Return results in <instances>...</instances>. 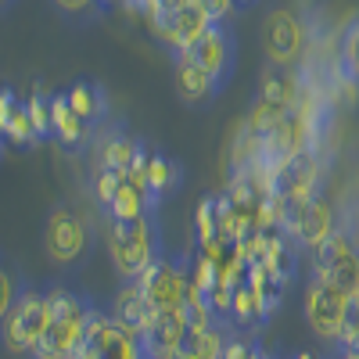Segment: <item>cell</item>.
Segmentation results:
<instances>
[{"instance_id": "14", "label": "cell", "mask_w": 359, "mask_h": 359, "mask_svg": "<svg viewBox=\"0 0 359 359\" xmlns=\"http://www.w3.org/2000/svg\"><path fill=\"white\" fill-rule=\"evenodd\" d=\"M176 94L187 104H205L219 94V83L208 76L191 54H176Z\"/></svg>"}, {"instance_id": "30", "label": "cell", "mask_w": 359, "mask_h": 359, "mask_svg": "<svg viewBox=\"0 0 359 359\" xmlns=\"http://www.w3.org/2000/svg\"><path fill=\"white\" fill-rule=\"evenodd\" d=\"M126 176H130V172H118V169H97V172H94V198L108 208V201L115 198L118 187H123Z\"/></svg>"}, {"instance_id": "28", "label": "cell", "mask_w": 359, "mask_h": 359, "mask_svg": "<svg viewBox=\"0 0 359 359\" xmlns=\"http://www.w3.org/2000/svg\"><path fill=\"white\" fill-rule=\"evenodd\" d=\"M338 62L348 76L359 79V15L345 25V33L338 36Z\"/></svg>"}, {"instance_id": "16", "label": "cell", "mask_w": 359, "mask_h": 359, "mask_svg": "<svg viewBox=\"0 0 359 359\" xmlns=\"http://www.w3.org/2000/svg\"><path fill=\"white\" fill-rule=\"evenodd\" d=\"M0 130H4V140H11L15 147H29V144H40V133L29 118L25 101H18L11 90L0 94Z\"/></svg>"}, {"instance_id": "31", "label": "cell", "mask_w": 359, "mask_h": 359, "mask_svg": "<svg viewBox=\"0 0 359 359\" xmlns=\"http://www.w3.org/2000/svg\"><path fill=\"white\" fill-rule=\"evenodd\" d=\"M338 348H359V298L348 306V316H345V327H341Z\"/></svg>"}, {"instance_id": "8", "label": "cell", "mask_w": 359, "mask_h": 359, "mask_svg": "<svg viewBox=\"0 0 359 359\" xmlns=\"http://www.w3.org/2000/svg\"><path fill=\"white\" fill-rule=\"evenodd\" d=\"M187 54L219 83V90L230 83L233 62H237V50H233V33L226 29V22H212V29H208V33H205Z\"/></svg>"}, {"instance_id": "12", "label": "cell", "mask_w": 359, "mask_h": 359, "mask_svg": "<svg viewBox=\"0 0 359 359\" xmlns=\"http://www.w3.org/2000/svg\"><path fill=\"white\" fill-rule=\"evenodd\" d=\"M187 334V320L180 309H165L158 313V320L151 323V331L140 338V348H144V359H172L180 341Z\"/></svg>"}, {"instance_id": "13", "label": "cell", "mask_w": 359, "mask_h": 359, "mask_svg": "<svg viewBox=\"0 0 359 359\" xmlns=\"http://www.w3.org/2000/svg\"><path fill=\"white\" fill-rule=\"evenodd\" d=\"M298 97H302V76H298V69L269 62L262 69V76H259V101L280 104V108H294Z\"/></svg>"}, {"instance_id": "18", "label": "cell", "mask_w": 359, "mask_h": 359, "mask_svg": "<svg viewBox=\"0 0 359 359\" xmlns=\"http://www.w3.org/2000/svg\"><path fill=\"white\" fill-rule=\"evenodd\" d=\"M50 118H54V137L65 147H83L90 140V123L69 104V94H54L50 97Z\"/></svg>"}, {"instance_id": "15", "label": "cell", "mask_w": 359, "mask_h": 359, "mask_svg": "<svg viewBox=\"0 0 359 359\" xmlns=\"http://www.w3.org/2000/svg\"><path fill=\"white\" fill-rule=\"evenodd\" d=\"M223 158H226V172L237 169H252L255 162H262V137L252 130L248 118H237L230 126L226 147H223Z\"/></svg>"}, {"instance_id": "4", "label": "cell", "mask_w": 359, "mask_h": 359, "mask_svg": "<svg viewBox=\"0 0 359 359\" xmlns=\"http://www.w3.org/2000/svg\"><path fill=\"white\" fill-rule=\"evenodd\" d=\"M50 327V302L43 291H22L15 309L4 316V345L15 355H33Z\"/></svg>"}, {"instance_id": "2", "label": "cell", "mask_w": 359, "mask_h": 359, "mask_svg": "<svg viewBox=\"0 0 359 359\" xmlns=\"http://www.w3.org/2000/svg\"><path fill=\"white\" fill-rule=\"evenodd\" d=\"M47 302H50V327H47L43 341L36 345L33 359H72L76 348L83 345L86 320L94 313V306H90V298L69 287H50Z\"/></svg>"}, {"instance_id": "27", "label": "cell", "mask_w": 359, "mask_h": 359, "mask_svg": "<svg viewBox=\"0 0 359 359\" xmlns=\"http://www.w3.org/2000/svg\"><path fill=\"white\" fill-rule=\"evenodd\" d=\"M291 108H280V104H269V101H259L255 97V104L248 108V123H252V130L259 133V137H269V133H273L280 123H284V115H287Z\"/></svg>"}, {"instance_id": "36", "label": "cell", "mask_w": 359, "mask_h": 359, "mask_svg": "<svg viewBox=\"0 0 359 359\" xmlns=\"http://www.w3.org/2000/svg\"><path fill=\"white\" fill-rule=\"evenodd\" d=\"M252 341H245V338H230L226 341V352H223V359H252Z\"/></svg>"}, {"instance_id": "22", "label": "cell", "mask_w": 359, "mask_h": 359, "mask_svg": "<svg viewBox=\"0 0 359 359\" xmlns=\"http://www.w3.org/2000/svg\"><path fill=\"white\" fill-rule=\"evenodd\" d=\"M180 180H184V169H180L172 158H165V155H151V158H147V184H151V191L158 198L172 194L180 187Z\"/></svg>"}, {"instance_id": "35", "label": "cell", "mask_w": 359, "mask_h": 359, "mask_svg": "<svg viewBox=\"0 0 359 359\" xmlns=\"http://www.w3.org/2000/svg\"><path fill=\"white\" fill-rule=\"evenodd\" d=\"M0 287H4V294H0V313L8 316V313L15 309V302H18L22 294H15V277H11V273H4V280H0Z\"/></svg>"}, {"instance_id": "34", "label": "cell", "mask_w": 359, "mask_h": 359, "mask_svg": "<svg viewBox=\"0 0 359 359\" xmlns=\"http://www.w3.org/2000/svg\"><path fill=\"white\" fill-rule=\"evenodd\" d=\"M201 4H205L208 15H212V22H226L237 8V0H201Z\"/></svg>"}, {"instance_id": "5", "label": "cell", "mask_w": 359, "mask_h": 359, "mask_svg": "<svg viewBox=\"0 0 359 359\" xmlns=\"http://www.w3.org/2000/svg\"><path fill=\"white\" fill-rule=\"evenodd\" d=\"M309 29L306 22H298L294 11L287 8H277V11H269L266 22H262V47H266V57L273 65H287L294 69L298 62H306V54H309Z\"/></svg>"}, {"instance_id": "17", "label": "cell", "mask_w": 359, "mask_h": 359, "mask_svg": "<svg viewBox=\"0 0 359 359\" xmlns=\"http://www.w3.org/2000/svg\"><path fill=\"white\" fill-rule=\"evenodd\" d=\"M158 205H162L158 194L137 187L133 180L126 176L123 187H118L115 198L108 201V219H140V216H147V212H158Z\"/></svg>"}, {"instance_id": "3", "label": "cell", "mask_w": 359, "mask_h": 359, "mask_svg": "<svg viewBox=\"0 0 359 359\" xmlns=\"http://www.w3.org/2000/svg\"><path fill=\"white\" fill-rule=\"evenodd\" d=\"M90 248H94V233L90 223L76 212L72 205H54L43 223V252L57 266H79Z\"/></svg>"}, {"instance_id": "10", "label": "cell", "mask_w": 359, "mask_h": 359, "mask_svg": "<svg viewBox=\"0 0 359 359\" xmlns=\"http://www.w3.org/2000/svg\"><path fill=\"white\" fill-rule=\"evenodd\" d=\"M111 320L123 323L126 331H133L137 338H144L147 331H151V323L158 320V309L147 302V294L140 291L137 280H126L111 298Z\"/></svg>"}, {"instance_id": "32", "label": "cell", "mask_w": 359, "mask_h": 359, "mask_svg": "<svg viewBox=\"0 0 359 359\" xmlns=\"http://www.w3.org/2000/svg\"><path fill=\"white\" fill-rule=\"evenodd\" d=\"M187 4H191V0H155V8H151V15H147V22H151V25L169 22V18H176L180 11H184Z\"/></svg>"}, {"instance_id": "37", "label": "cell", "mask_w": 359, "mask_h": 359, "mask_svg": "<svg viewBox=\"0 0 359 359\" xmlns=\"http://www.w3.org/2000/svg\"><path fill=\"white\" fill-rule=\"evenodd\" d=\"M294 359H320V355H316V352H298Z\"/></svg>"}, {"instance_id": "25", "label": "cell", "mask_w": 359, "mask_h": 359, "mask_svg": "<svg viewBox=\"0 0 359 359\" xmlns=\"http://www.w3.org/2000/svg\"><path fill=\"white\" fill-rule=\"evenodd\" d=\"M69 104L86 118L90 126H94L97 118H104V94H101L97 86H90V83H76L69 90Z\"/></svg>"}, {"instance_id": "23", "label": "cell", "mask_w": 359, "mask_h": 359, "mask_svg": "<svg viewBox=\"0 0 359 359\" xmlns=\"http://www.w3.org/2000/svg\"><path fill=\"white\" fill-rule=\"evenodd\" d=\"M97 359H144L140 338H137L133 331H126L123 323H111V334L104 338Z\"/></svg>"}, {"instance_id": "1", "label": "cell", "mask_w": 359, "mask_h": 359, "mask_svg": "<svg viewBox=\"0 0 359 359\" xmlns=\"http://www.w3.org/2000/svg\"><path fill=\"white\" fill-rule=\"evenodd\" d=\"M104 241L115 273L123 280H137L147 266L162 259V226L155 212L140 219H108Z\"/></svg>"}, {"instance_id": "19", "label": "cell", "mask_w": 359, "mask_h": 359, "mask_svg": "<svg viewBox=\"0 0 359 359\" xmlns=\"http://www.w3.org/2000/svg\"><path fill=\"white\" fill-rule=\"evenodd\" d=\"M140 155V144L130 137V133H118V130H108L101 140H97V169H118V172H130L133 162Z\"/></svg>"}, {"instance_id": "38", "label": "cell", "mask_w": 359, "mask_h": 359, "mask_svg": "<svg viewBox=\"0 0 359 359\" xmlns=\"http://www.w3.org/2000/svg\"><path fill=\"white\" fill-rule=\"evenodd\" d=\"M111 4H123V0H101V8H111Z\"/></svg>"}, {"instance_id": "29", "label": "cell", "mask_w": 359, "mask_h": 359, "mask_svg": "<svg viewBox=\"0 0 359 359\" xmlns=\"http://www.w3.org/2000/svg\"><path fill=\"white\" fill-rule=\"evenodd\" d=\"M25 108H29V118H33V126H36V133H40V140L43 137H54V118H50V97H43L40 90L33 97L25 101Z\"/></svg>"}, {"instance_id": "33", "label": "cell", "mask_w": 359, "mask_h": 359, "mask_svg": "<svg viewBox=\"0 0 359 359\" xmlns=\"http://www.w3.org/2000/svg\"><path fill=\"white\" fill-rule=\"evenodd\" d=\"M54 8L69 18H83V15H94L101 8V0H54Z\"/></svg>"}, {"instance_id": "9", "label": "cell", "mask_w": 359, "mask_h": 359, "mask_svg": "<svg viewBox=\"0 0 359 359\" xmlns=\"http://www.w3.org/2000/svg\"><path fill=\"white\" fill-rule=\"evenodd\" d=\"M151 29H155V36H162V43H169L172 54H187V50L208 33V29H212V15L205 11L201 0H191V4L180 11L176 18L158 22V25H151Z\"/></svg>"}, {"instance_id": "21", "label": "cell", "mask_w": 359, "mask_h": 359, "mask_svg": "<svg viewBox=\"0 0 359 359\" xmlns=\"http://www.w3.org/2000/svg\"><path fill=\"white\" fill-rule=\"evenodd\" d=\"M316 277L320 280H327L331 287H338L345 298H359V252L355 255H348L345 262H338V266H331V269H316Z\"/></svg>"}, {"instance_id": "20", "label": "cell", "mask_w": 359, "mask_h": 359, "mask_svg": "<svg viewBox=\"0 0 359 359\" xmlns=\"http://www.w3.org/2000/svg\"><path fill=\"white\" fill-rule=\"evenodd\" d=\"M266 316H269V309H266L262 298L248 287V280L237 284L233 287V316H230V323H237V327H259Z\"/></svg>"}, {"instance_id": "6", "label": "cell", "mask_w": 359, "mask_h": 359, "mask_svg": "<svg viewBox=\"0 0 359 359\" xmlns=\"http://www.w3.org/2000/svg\"><path fill=\"white\" fill-rule=\"evenodd\" d=\"M348 306H352V298H345L338 287H331L327 280L313 277L309 287H306L302 313H306V323H309V331L316 338L338 341L341 338V327H345V316H348Z\"/></svg>"}, {"instance_id": "7", "label": "cell", "mask_w": 359, "mask_h": 359, "mask_svg": "<svg viewBox=\"0 0 359 359\" xmlns=\"http://www.w3.org/2000/svg\"><path fill=\"white\" fill-rule=\"evenodd\" d=\"M187 280H191V269H187V259H158L144 269V273L137 277L140 291L147 294V302H151L158 313L165 309H180L187 298Z\"/></svg>"}, {"instance_id": "26", "label": "cell", "mask_w": 359, "mask_h": 359, "mask_svg": "<svg viewBox=\"0 0 359 359\" xmlns=\"http://www.w3.org/2000/svg\"><path fill=\"white\" fill-rule=\"evenodd\" d=\"M219 237V216H216V198H201L194 208V241L201 245H212Z\"/></svg>"}, {"instance_id": "24", "label": "cell", "mask_w": 359, "mask_h": 359, "mask_svg": "<svg viewBox=\"0 0 359 359\" xmlns=\"http://www.w3.org/2000/svg\"><path fill=\"white\" fill-rule=\"evenodd\" d=\"M348 255H355V241H352L345 230H334V233L313 252V262H316V269H331V266L345 262Z\"/></svg>"}, {"instance_id": "11", "label": "cell", "mask_w": 359, "mask_h": 359, "mask_svg": "<svg viewBox=\"0 0 359 359\" xmlns=\"http://www.w3.org/2000/svg\"><path fill=\"white\" fill-rule=\"evenodd\" d=\"M334 230H338V223H334V208H331V201L320 194V198H313V201L302 208V216L294 219V226L287 230V237H291L294 245H302V248L316 252Z\"/></svg>"}]
</instances>
